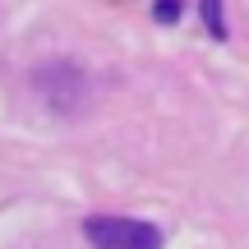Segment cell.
Wrapping results in <instances>:
<instances>
[{
  "mask_svg": "<svg viewBox=\"0 0 249 249\" xmlns=\"http://www.w3.org/2000/svg\"><path fill=\"white\" fill-rule=\"evenodd\" d=\"M203 23H208V33H217V37L226 33V23H222V0H203Z\"/></svg>",
  "mask_w": 249,
  "mask_h": 249,
  "instance_id": "7a4b0ae2",
  "label": "cell"
},
{
  "mask_svg": "<svg viewBox=\"0 0 249 249\" xmlns=\"http://www.w3.org/2000/svg\"><path fill=\"white\" fill-rule=\"evenodd\" d=\"M176 14H180V0H157V18L161 23H171Z\"/></svg>",
  "mask_w": 249,
  "mask_h": 249,
  "instance_id": "3957f363",
  "label": "cell"
},
{
  "mask_svg": "<svg viewBox=\"0 0 249 249\" xmlns=\"http://www.w3.org/2000/svg\"><path fill=\"white\" fill-rule=\"evenodd\" d=\"M83 235L92 249H161V231L134 217H88Z\"/></svg>",
  "mask_w": 249,
  "mask_h": 249,
  "instance_id": "6da1fadb",
  "label": "cell"
}]
</instances>
